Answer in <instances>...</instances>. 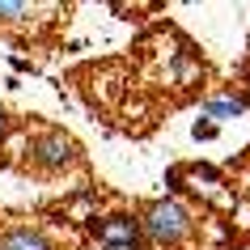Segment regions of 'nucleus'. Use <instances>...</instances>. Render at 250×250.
<instances>
[{
	"label": "nucleus",
	"instance_id": "obj_1",
	"mask_svg": "<svg viewBox=\"0 0 250 250\" xmlns=\"http://www.w3.org/2000/svg\"><path fill=\"white\" fill-rule=\"evenodd\" d=\"M140 233H145V242H153V246H183L187 237L195 233V221H191V212H187L178 199H157V204H148L145 216H140Z\"/></svg>",
	"mask_w": 250,
	"mask_h": 250
},
{
	"label": "nucleus",
	"instance_id": "obj_2",
	"mask_svg": "<svg viewBox=\"0 0 250 250\" xmlns=\"http://www.w3.org/2000/svg\"><path fill=\"white\" fill-rule=\"evenodd\" d=\"M21 153H26V161L34 166V170H42V174L72 170V166L81 161V145L68 132H60V127H42V132H34Z\"/></svg>",
	"mask_w": 250,
	"mask_h": 250
},
{
	"label": "nucleus",
	"instance_id": "obj_3",
	"mask_svg": "<svg viewBox=\"0 0 250 250\" xmlns=\"http://www.w3.org/2000/svg\"><path fill=\"white\" fill-rule=\"evenodd\" d=\"M89 233L98 237V246H115V250H136L140 242H145V233H140V221L136 216H102V221L89 225Z\"/></svg>",
	"mask_w": 250,
	"mask_h": 250
},
{
	"label": "nucleus",
	"instance_id": "obj_4",
	"mask_svg": "<svg viewBox=\"0 0 250 250\" xmlns=\"http://www.w3.org/2000/svg\"><path fill=\"white\" fill-rule=\"evenodd\" d=\"M0 250H60V246L39 225H9V229H0Z\"/></svg>",
	"mask_w": 250,
	"mask_h": 250
},
{
	"label": "nucleus",
	"instance_id": "obj_5",
	"mask_svg": "<svg viewBox=\"0 0 250 250\" xmlns=\"http://www.w3.org/2000/svg\"><path fill=\"white\" fill-rule=\"evenodd\" d=\"M199 115L208 123H229V119H250V102L242 93H221V98H208Z\"/></svg>",
	"mask_w": 250,
	"mask_h": 250
},
{
	"label": "nucleus",
	"instance_id": "obj_6",
	"mask_svg": "<svg viewBox=\"0 0 250 250\" xmlns=\"http://www.w3.org/2000/svg\"><path fill=\"white\" fill-rule=\"evenodd\" d=\"M30 17V4L21 0H0V21H26Z\"/></svg>",
	"mask_w": 250,
	"mask_h": 250
},
{
	"label": "nucleus",
	"instance_id": "obj_7",
	"mask_svg": "<svg viewBox=\"0 0 250 250\" xmlns=\"http://www.w3.org/2000/svg\"><path fill=\"white\" fill-rule=\"evenodd\" d=\"M191 136H195V140H216V123H208V119H204V123H195V127H191Z\"/></svg>",
	"mask_w": 250,
	"mask_h": 250
},
{
	"label": "nucleus",
	"instance_id": "obj_8",
	"mask_svg": "<svg viewBox=\"0 0 250 250\" xmlns=\"http://www.w3.org/2000/svg\"><path fill=\"white\" fill-rule=\"evenodd\" d=\"M4 132H9V115L0 110V140H4Z\"/></svg>",
	"mask_w": 250,
	"mask_h": 250
}]
</instances>
